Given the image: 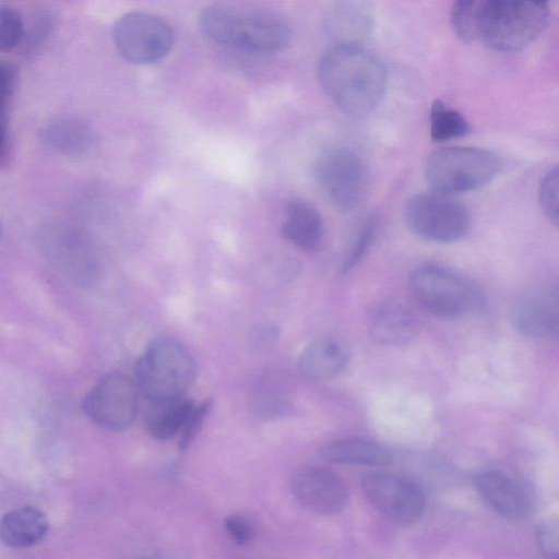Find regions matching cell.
Here are the masks:
<instances>
[{
  "mask_svg": "<svg viewBox=\"0 0 559 559\" xmlns=\"http://www.w3.org/2000/svg\"><path fill=\"white\" fill-rule=\"evenodd\" d=\"M318 79L330 98L352 118L368 116L386 88L382 62L361 45H334L321 57Z\"/></svg>",
  "mask_w": 559,
  "mask_h": 559,
  "instance_id": "6da1fadb",
  "label": "cell"
},
{
  "mask_svg": "<svg viewBox=\"0 0 559 559\" xmlns=\"http://www.w3.org/2000/svg\"><path fill=\"white\" fill-rule=\"evenodd\" d=\"M199 25L211 40L247 52H275L290 41L289 24L265 11L211 4L199 15Z\"/></svg>",
  "mask_w": 559,
  "mask_h": 559,
  "instance_id": "7a4b0ae2",
  "label": "cell"
},
{
  "mask_svg": "<svg viewBox=\"0 0 559 559\" xmlns=\"http://www.w3.org/2000/svg\"><path fill=\"white\" fill-rule=\"evenodd\" d=\"M549 20L544 1L480 0L477 38L498 51H518L540 36Z\"/></svg>",
  "mask_w": 559,
  "mask_h": 559,
  "instance_id": "3957f363",
  "label": "cell"
},
{
  "mask_svg": "<svg viewBox=\"0 0 559 559\" xmlns=\"http://www.w3.org/2000/svg\"><path fill=\"white\" fill-rule=\"evenodd\" d=\"M135 385L151 403L186 396L197 377L189 352L173 338L153 342L134 368Z\"/></svg>",
  "mask_w": 559,
  "mask_h": 559,
  "instance_id": "277c9868",
  "label": "cell"
},
{
  "mask_svg": "<svg viewBox=\"0 0 559 559\" xmlns=\"http://www.w3.org/2000/svg\"><path fill=\"white\" fill-rule=\"evenodd\" d=\"M499 156L474 146H448L432 152L425 177L433 192L451 194L477 190L491 182L501 169Z\"/></svg>",
  "mask_w": 559,
  "mask_h": 559,
  "instance_id": "5b68a950",
  "label": "cell"
},
{
  "mask_svg": "<svg viewBox=\"0 0 559 559\" xmlns=\"http://www.w3.org/2000/svg\"><path fill=\"white\" fill-rule=\"evenodd\" d=\"M317 181L330 202L341 211H352L367 197L371 173L364 157L346 146L324 150L316 159Z\"/></svg>",
  "mask_w": 559,
  "mask_h": 559,
  "instance_id": "8992f818",
  "label": "cell"
},
{
  "mask_svg": "<svg viewBox=\"0 0 559 559\" xmlns=\"http://www.w3.org/2000/svg\"><path fill=\"white\" fill-rule=\"evenodd\" d=\"M403 217L412 234L431 242H456L465 238L471 229L467 207L437 192L418 193L409 198Z\"/></svg>",
  "mask_w": 559,
  "mask_h": 559,
  "instance_id": "52a82bcc",
  "label": "cell"
},
{
  "mask_svg": "<svg viewBox=\"0 0 559 559\" xmlns=\"http://www.w3.org/2000/svg\"><path fill=\"white\" fill-rule=\"evenodd\" d=\"M408 287L416 301L435 317L457 318L477 304L475 289L460 274L438 264H424L409 275Z\"/></svg>",
  "mask_w": 559,
  "mask_h": 559,
  "instance_id": "ba28073f",
  "label": "cell"
},
{
  "mask_svg": "<svg viewBox=\"0 0 559 559\" xmlns=\"http://www.w3.org/2000/svg\"><path fill=\"white\" fill-rule=\"evenodd\" d=\"M112 38L119 55L133 64H152L163 60L174 45L170 25L146 12L123 14L114 25Z\"/></svg>",
  "mask_w": 559,
  "mask_h": 559,
  "instance_id": "9c48e42d",
  "label": "cell"
},
{
  "mask_svg": "<svg viewBox=\"0 0 559 559\" xmlns=\"http://www.w3.org/2000/svg\"><path fill=\"white\" fill-rule=\"evenodd\" d=\"M138 408L135 382L118 371L99 379L82 402L83 413L92 423L112 431H121L131 426Z\"/></svg>",
  "mask_w": 559,
  "mask_h": 559,
  "instance_id": "30bf717a",
  "label": "cell"
},
{
  "mask_svg": "<svg viewBox=\"0 0 559 559\" xmlns=\"http://www.w3.org/2000/svg\"><path fill=\"white\" fill-rule=\"evenodd\" d=\"M369 504L382 516L400 525L415 523L425 509V496L413 481L388 472H371L361 479Z\"/></svg>",
  "mask_w": 559,
  "mask_h": 559,
  "instance_id": "8fae6325",
  "label": "cell"
},
{
  "mask_svg": "<svg viewBox=\"0 0 559 559\" xmlns=\"http://www.w3.org/2000/svg\"><path fill=\"white\" fill-rule=\"evenodd\" d=\"M558 289L555 286L532 288L511 305L512 326L523 336L534 340L557 338L559 330Z\"/></svg>",
  "mask_w": 559,
  "mask_h": 559,
  "instance_id": "7c38bea8",
  "label": "cell"
},
{
  "mask_svg": "<svg viewBox=\"0 0 559 559\" xmlns=\"http://www.w3.org/2000/svg\"><path fill=\"white\" fill-rule=\"evenodd\" d=\"M295 498L308 510L319 514H335L348 502V488L333 471L306 466L296 471L290 481Z\"/></svg>",
  "mask_w": 559,
  "mask_h": 559,
  "instance_id": "4fadbf2b",
  "label": "cell"
},
{
  "mask_svg": "<svg viewBox=\"0 0 559 559\" xmlns=\"http://www.w3.org/2000/svg\"><path fill=\"white\" fill-rule=\"evenodd\" d=\"M365 321L373 341L392 347L412 343L419 330L416 314L395 298H381L372 302L366 311Z\"/></svg>",
  "mask_w": 559,
  "mask_h": 559,
  "instance_id": "5bb4252c",
  "label": "cell"
},
{
  "mask_svg": "<svg viewBox=\"0 0 559 559\" xmlns=\"http://www.w3.org/2000/svg\"><path fill=\"white\" fill-rule=\"evenodd\" d=\"M475 486L481 500L501 516L519 520L532 512L533 500L528 490L503 472L481 471L475 478Z\"/></svg>",
  "mask_w": 559,
  "mask_h": 559,
  "instance_id": "9a60e30c",
  "label": "cell"
},
{
  "mask_svg": "<svg viewBox=\"0 0 559 559\" xmlns=\"http://www.w3.org/2000/svg\"><path fill=\"white\" fill-rule=\"evenodd\" d=\"M349 348L338 336H321L308 344L298 359L300 372L313 381L338 377L349 362Z\"/></svg>",
  "mask_w": 559,
  "mask_h": 559,
  "instance_id": "2e32d148",
  "label": "cell"
},
{
  "mask_svg": "<svg viewBox=\"0 0 559 559\" xmlns=\"http://www.w3.org/2000/svg\"><path fill=\"white\" fill-rule=\"evenodd\" d=\"M325 27L335 45H361L373 28V12L362 1H337L325 14Z\"/></svg>",
  "mask_w": 559,
  "mask_h": 559,
  "instance_id": "e0dca14e",
  "label": "cell"
},
{
  "mask_svg": "<svg viewBox=\"0 0 559 559\" xmlns=\"http://www.w3.org/2000/svg\"><path fill=\"white\" fill-rule=\"evenodd\" d=\"M321 457L333 464L383 467L391 464V451L366 438H345L332 441L320 450Z\"/></svg>",
  "mask_w": 559,
  "mask_h": 559,
  "instance_id": "ac0fdd59",
  "label": "cell"
},
{
  "mask_svg": "<svg viewBox=\"0 0 559 559\" xmlns=\"http://www.w3.org/2000/svg\"><path fill=\"white\" fill-rule=\"evenodd\" d=\"M48 520L36 507L23 506L8 511L0 520V539L13 548L39 543L48 532Z\"/></svg>",
  "mask_w": 559,
  "mask_h": 559,
  "instance_id": "d6986e66",
  "label": "cell"
},
{
  "mask_svg": "<svg viewBox=\"0 0 559 559\" xmlns=\"http://www.w3.org/2000/svg\"><path fill=\"white\" fill-rule=\"evenodd\" d=\"M282 234L298 248L314 250L320 246L324 234L322 217L312 204L293 199L286 206Z\"/></svg>",
  "mask_w": 559,
  "mask_h": 559,
  "instance_id": "ffe728a7",
  "label": "cell"
},
{
  "mask_svg": "<svg viewBox=\"0 0 559 559\" xmlns=\"http://www.w3.org/2000/svg\"><path fill=\"white\" fill-rule=\"evenodd\" d=\"M43 138L52 150L68 156L85 154L95 143L92 128L85 121L73 117L49 122L43 131Z\"/></svg>",
  "mask_w": 559,
  "mask_h": 559,
  "instance_id": "44dd1931",
  "label": "cell"
},
{
  "mask_svg": "<svg viewBox=\"0 0 559 559\" xmlns=\"http://www.w3.org/2000/svg\"><path fill=\"white\" fill-rule=\"evenodd\" d=\"M193 406L187 396L152 403L145 415L147 432L159 440L173 438L182 430Z\"/></svg>",
  "mask_w": 559,
  "mask_h": 559,
  "instance_id": "7402d4cb",
  "label": "cell"
},
{
  "mask_svg": "<svg viewBox=\"0 0 559 559\" xmlns=\"http://www.w3.org/2000/svg\"><path fill=\"white\" fill-rule=\"evenodd\" d=\"M429 131L432 141L445 142L466 136L471 126L460 111L436 99L429 110Z\"/></svg>",
  "mask_w": 559,
  "mask_h": 559,
  "instance_id": "603a6c76",
  "label": "cell"
},
{
  "mask_svg": "<svg viewBox=\"0 0 559 559\" xmlns=\"http://www.w3.org/2000/svg\"><path fill=\"white\" fill-rule=\"evenodd\" d=\"M480 0H461L453 3L450 21L454 34L465 43L477 39V13Z\"/></svg>",
  "mask_w": 559,
  "mask_h": 559,
  "instance_id": "cb8c5ba5",
  "label": "cell"
},
{
  "mask_svg": "<svg viewBox=\"0 0 559 559\" xmlns=\"http://www.w3.org/2000/svg\"><path fill=\"white\" fill-rule=\"evenodd\" d=\"M379 227V217L374 214L366 218L361 225L353 246L346 255L341 273L347 274L352 272L357 264L364 259L368 250L373 243Z\"/></svg>",
  "mask_w": 559,
  "mask_h": 559,
  "instance_id": "d4e9b609",
  "label": "cell"
},
{
  "mask_svg": "<svg viewBox=\"0 0 559 559\" xmlns=\"http://www.w3.org/2000/svg\"><path fill=\"white\" fill-rule=\"evenodd\" d=\"M23 37L20 13L9 7H0V51L15 47Z\"/></svg>",
  "mask_w": 559,
  "mask_h": 559,
  "instance_id": "484cf974",
  "label": "cell"
},
{
  "mask_svg": "<svg viewBox=\"0 0 559 559\" xmlns=\"http://www.w3.org/2000/svg\"><path fill=\"white\" fill-rule=\"evenodd\" d=\"M558 168L554 167L544 176L538 188L540 209L555 225L558 224Z\"/></svg>",
  "mask_w": 559,
  "mask_h": 559,
  "instance_id": "4316f807",
  "label": "cell"
},
{
  "mask_svg": "<svg viewBox=\"0 0 559 559\" xmlns=\"http://www.w3.org/2000/svg\"><path fill=\"white\" fill-rule=\"evenodd\" d=\"M211 400H204L198 405L194 404L181 430L182 433L179 441L181 449H186L198 433V431L201 429L204 419L211 411Z\"/></svg>",
  "mask_w": 559,
  "mask_h": 559,
  "instance_id": "83f0119b",
  "label": "cell"
},
{
  "mask_svg": "<svg viewBox=\"0 0 559 559\" xmlns=\"http://www.w3.org/2000/svg\"><path fill=\"white\" fill-rule=\"evenodd\" d=\"M537 544L546 559H558L559 533L556 523H543L536 532Z\"/></svg>",
  "mask_w": 559,
  "mask_h": 559,
  "instance_id": "f1b7e54d",
  "label": "cell"
},
{
  "mask_svg": "<svg viewBox=\"0 0 559 559\" xmlns=\"http://www.w3.org/2000/svg\"><path fill=\"white\" fill-rule=\"evenodd\" d=\"M16 80V68L4 60H0V109H7L8 99L13 91Z\"/></svg>",
  "mask_w": 559,
  "mask_h": 559,
  "instance_id": "f546056e",
  "label": "cell"
},
{
  "mask_svg": "<svg viewBox=\"0 0 559 559\" xmlns=\"http://www.w3.org/2000/svg\"><path fill=\"white\" fill-rule=\"evenodd\" d=\"M225 524L228 534L238 544L248 543L253 536L252 525L240 515H230Z\"/></svg>",
  "mask_w": 559,
  "mask_h": 559,
  "instance_id": "4dcf8cb0",
  "label": "cell"
},
{
  "mask_svg": "<svg viewBox=\"0 0 559 559\" xmlns=\"http://www.w3.org/2000/svg\"><path fill=\"white\" fill-rule=\"evenodd\" d=\"M7 109H0V163L5 158L8 151Z\"/></svg>",
  "mask_w": 559,
  "mask_h": 559,
  "instance_id": "1f68e13d",
  "label": "cell"
},
{
  "mask_svg": "<svg viewBox=\"0 0 559 559\" xmlns=\"http://www.w3.org/2000/svg\"><path fill=\"white\" fill-rule=\"evenodd\" d=\"M143 559H156V558H143Z\"/></svg>",
  "mask_w": 559,
  "mask_h": 559,
  "instance_id": "d6a6232c",
  "label": "cell"
}]
</instances>
